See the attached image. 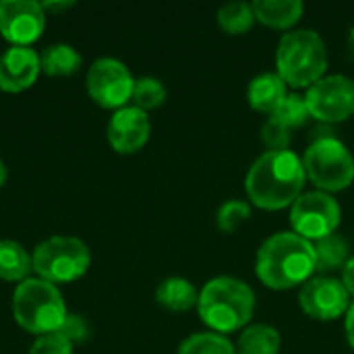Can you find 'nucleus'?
I'll return each instance as SVG.
<instances>
[{
    "mask_svg": "<svg viewBox=\"0 0 354 354\" xmlns=\"http://www.w3.org/2000/svg\"><path fill=\"white\" fill-rule=\"evenodd\" d=\"M305 166L292 149L261 153L249 168L245 189L249 199L261 209H284L292 205L305 187Z\"/></svg>",
    "mask_w": 354,
    "mask_h": 354,
    "instance_id": "f257e3e1",
    "label": "nucleus"
},
{
    "mask_svg": "<svg viewBox=\"0 0 354 354\" xmlns=\"http://www.w3.org/2000/svg\"><path fill=\"white\" fill-rule=\"evenodd\" d=\"M317 259L311 241L297 232H278L263 241L255 257L257 278L274 290L305 284L315 274Z\"/></svg>",
    "mask_w": 354,
    "mask_h": 354,
    "instance_id": "f03ea898",
    "label": "nucleus"
},
{
    "mask_svg": "<svg viewBox=\"0 0 354 354\" xmlns=\"http://www.w3.org/2000/svg\"><path fill=\"white\" fill-rule=\"evenodd\" d=\"M197 311L212 332L224 336L251 322L255 313V292L239 278L218 276L201 288Z\"/></svg>",
    "mask_w": 354,
    "mask_h": 354,
    "instance_id": "7ed1b4c3",
    "label": "nucleus"
},
{
    "mask_svg": "<svg viewBox=\"0 0 354 354\" xmlns=\"http://www.w3.org/2000/svg\"><path fill=\"white\" fill-rule=\"evenodd\" d=\"M278 75L290 87H311L328 68V48L315 29H292L276 50Z\"/></svg>",
    "mask_w": 354,
    "mask_h": 354,
    "instance_id": "20e7f679",
    "label": "nucleus"
},
{
    "mask_svg": "<svg viewBox=\"0 0 354 354\" xmlns=\"http://www.w3.org/2000/svg\"><path fill=\"white\" fill-rule=\"evenodd\" d=\"M12 315L25 332L44 336L58 332L68 311L56 284L41 278H27L15 288Z\"/></svg>",
    "mask_w": 354,
    "mask_h": 354,
    "instance_id": "39448f33",
    "label": "nucleus"
},
{
    "mask_svg": "<svg viewBox=\"0 0 354 354\" xmlns=\"http://www.w3.org/2000/svg\"><path fill=\"white\" fill-rule=\"evenodd\" d=\"M303 166L307 178L324 193L344 191L354 180V156L334 135L317 137L307 147Z\"/></svg>",
    "mask_w": 354,
    "mask_h": 354,
    "instance_id": "423d86ee",
    "label": "nucleus"
},
{
    "mask_svg": "<svg viewBox=\"0 0 354 354\" xmlns=\"http://www.w3.org/2000/svg\"><path fill=\"white\" fill-rule=\"evenodd\" d=\"M33 270L50 284H66L81 278L91 263V253L81 239L50 236L31 255Z\"/></svg>",
    "mask_w": 354,
    "mask_h": 354,
    "instance_id": "0eeeda50",
    "label": "nucleus"
},
{
    "mask_svg": "<svg viewBox=\"0 0 354 354\" xmlns=\"http://www.w3.org/2000/svg\"><path fill=\"white\" fill-rule=\"evenodd\" d=\"M342 220L340 203L324 191H307L290 205L292 232L307 241H322L336 232Z\"/></svg>",
    "mask_w": 354,
    "mask_h": 354,
    "instance_id": "6e6552de",
    "label": "nucleus"
},
{
    "mask_svg": "<svg viewBox=\"0 0 354 354\" xmlns=\"http://www.w3.org/2000/svg\"><path fill=\"white\" fill-rule=\"evenodd\" d=\"M133 85L135 79L127 64L112 56L97 58L87 71V93L102 108H124L133 95Z\"/></svg>",
    "mask_w": 354,
    "mask_h": 354,
    "instance_id": "1a4fd4ad",
    "label": "nucleus"
},
{
    "mask_svg": "<svg viewBox=\"0 0 354 354\" xmlns=\"http://www.w3.org/2000/svg\"><path fill=\"white\" fill-rule=\"evenodd\" d=\"M305 102L309 114L322 122H342L354 114V81L346 75H328L313 83Z\"/></svg>",
    "mask_w": 354,
    "mask_h": 354,
    "instance_id": "9d476101",
    "label": "nucleus"
},
{
    "mask_svg": "<svg viewBox=\"0 0 354 354\" xmlns=\"http://www.w3.org/2000/svg\"><path fill=\"white\" fill-rule=\"evenodd\" d=\"M351 303V295L344 288L342 280L328 276H315L307 280L299 292L301 309L309 317L319 322H332L346 315Z\"/></svg>",
    "mask_w": 354,
    "mask_h": 354,
    "instance_id": "9b49d317",
    "label": "nucleus"
},
{
    "mask_svg": "<svg viewBox=\"0 0 354 354\" xmlns=\"http://www.w3.org/2000/svg\"><path fill=\"white\" fill-rule=\"evenodd\" d=\"M46 27V10L35 0H2L0 33L12 46L33 44Z\"/></svg>",
    "mask_w": 354,
    "mask_h": 354,
    "instance_id": "f8f14e48",
    "label": "nucleus"
},
{
    "mask_svg": "<svg viewBox=\"0 0 354 354\" xmlns=\"http://www.w3.org/2000/svg\"><path fill=\"white\" fill-rule=\"evenodd\" d=\"M149 133H151L149 116L137 106H124L116 110L108 120V129H106L108 141L112 149H116L118 153L139 151L147 143Z\"/></svg>",
    "mask_w": 354,
    "mask_h": 354,
    "instance_id": "ddd939ff",
    "label": "nucleus"
},
{
    "mask_svg": "<svg viewBox=\"0 0 354 354\" xmlns=\"http://www.w3.org/2000/svg\"><path fill=\"white\" fill-rule=\"evenodd\" d=\"M41 73L39 56L29 46H10L0 56V89L17 93L31 87Z\"/></svg>",
    "mask_w": 354,
    "mask_h": 354,
    "instance_id": "4468645a",
    "label": "nucleus"
},
{
    "mask_svg": "<svg viewBox=\"0 0 354 354\" xmlns=\"http://www.w3.org/2000/svg\"><path fill=\"white\" fill-rule=\"evenodd\" d=\"M288 85L278 73H261L251 79L247 89L249 106L257 112L274 116L278 108L282 106L284 97L288 95Z\"/></svg>",
    "mask_w": 354,
    "mask_h": 354,
    "instance_id": "2eb2a0df",
    "label": "nucleus"
},
{
    "mask_svg": "<svg viewBox=\"0 0 354 354\" xmlns=\"http://www.w3.org/2000/svg\"><path fill=\"white\" fill-rule=\"evenodd\" d=\"M251 4L255 19L274 29L292 27L305 12V4L301 0H255Z\"/></svg>",
    "mask_w": 354,
    "mask_h": 354,
    "instance_id": "dca6fc26",
    "label": "nucleus"
},
{
    "mask_svg": "<svg viewBox=\"0 0 354 354\" xmlns=\"http://www.w3.org/2000/svg\"><path fill=\"white\" fill-rule=\"evenodd\" d=\"M156 301L168 311L183 313V311L197 307L199 292L191 284V280L172 276V278H166L164 282H160V286L156 288Z\"/></svg>",
    "mask_w": 354,
    "mask_h": 354,
    "instance_id": "f3484780",
    "label": "nucleus"
},
{
    "mask_svg": "<svg viewBox=\"0 0 354 354\" xmlns=\"http://www.w3.org/2000/svg\"><path fill=\"white\" fill-rule=\"evenodd\" d=\"M282 338L276 328L268 324H253L243 330L236 342V354H278Z\"/></svg>",
    "mask_w": 354,
    "mask_h": 354,
    "instance_id": "a211bd4d",
    "label": "nucleus"
},
{
    "mask_svg": "<svg viewBox=\"0 0 354 354\" xmlns=\"http://www.w3.org/2000/svg\"><path fill=\"white\" fill-rule=\"evenodd\" d=\"M83 58L71 44H52L39 54L41 73L50 77H66L79 71Z\"/></svg>",
    "mask_w": 354,
    "mask_h": 354,
    "instance_id": "6ab92c4d",
    "label": "nucleus"
},
{
    "mask_svg": "<svg viewBox=\"0 0 354 354\" xmlns=\"http://www.w3.org/2000/svg\"><path fill=\"white\" fill-rule=\"evenodd\" d=\"M313 247H315V259H317L315 272H319V274L342 270L346 266V261L351 259V247H348L346 239L336 232L322 241H315Z\"/></svg>",
    "mask_w": 354,
    "mask_h": 354,
    "instance_id": "aec40b11",
    "label": "nucleus"
},
{
    "mask_svg": "<svg viewBox=\"0 0 354 354\" xmlns=\"http://www.w3.org/2000/svg\"><path fill=\"white\" fill-rule=\"evenodd\" d=\"M33 270L29 253L15 241H0V278L6 282H23Z\"/></svg>",
    "mask_w": 354,
    "mask_h": 354,
    "instance_id": "412c9836",
    "label": "nucleus"
},
{
    "mask_svg": "<svg viewBox=\"0 0 354 354\" xmlns=\"http://www.w3.org/2000/svg\"><path fill=\"white\" fill-rule=\"evenodd\" d=\"M255 23V12H253V4L251 2H228L224 6H220L218 10V25L230 33V35H239L245 33L253 27Z\"/></svg>",
    "mask_w": 354,
    "mask_h": 354,
    "instance_id": "4be33fe9",
    "label": "nucleus"
},
{
    "mask_svg": "<svg viewBox=\"0 0 354 354\" xmlns=\"http://www.w3.org/2000/svg\"><path fill=\"white\" fill-rule=\"evenodd\" d=\"M176 354H236L234 344L216 332H199L183 340Z\"/></svg>",
    "mask_w": 354,
    "mask_h": 354,
    "instance_id": "5701e85b",
    "label": "nucleus"
},
{
    "mask_svg": "<svg viewBox=\"0 0 354 354\" xmlns=\"http://www.w3.org/2000/svg\"><path fill=\"white\" fill-rule=\"evenodd\" d=\"M131 100L143 112L153 110V108H158V106L164 104V100H166V87L156 77H139V79H135Z\"/></svg>",
    "mask_w": 354,
    "mask_h": 354,
    "instance_id": "b1692460",
    "label": "nucleus"
},
{
    "mask_svg": "<svg viewBox=\"0 0 354 354\" xmlns=\"http://www.w3.org/2000/svg\"><path fill=\"white\" fill-rule=\"evenodd\" d=\"M251 218V205L241 199H228L218 207L216 214V226L222 232H234L243 222Z\"/></svg>",
    "mask_w": 354,
    "mask_h": 354,
    "instance_id": "393cba45",
    "label": "nucleus"
},
{
    "mask_svg": "<svg viewBox=\"0 0 354 354\" xmlns=\"http://www.w3.org/2000/svg\"><path fill=\"white\" fill-rule=\"evenodd\" d=\"M309 108H307V102L303 95L299 93H288L282 102V106L278 108V112L274 114V118H278L284 127H288L290 131L292 129H299L303 127L307 120H309Z\"/></svg>",
    "mask_w": 354,
    "mask_h": 354,
    "instance_id": "a878e982",
    "label": "nucleus"
},
{
    "mask_svg": "<svg viewBox=\"0 0 354 354\" xmlns=\"http://www.w3.org/2000/svg\"><path fill=\"white\" fill-rule=\"evenodd\" d=\"M261 139L268 147V151H278V149H288L292 137H290V129L284 127L278 118L270 116L263 127H261Z\"/></svg>",
    "mask_w": 354,
    "mask_h": 354,
    "instance_id": "bb28decb",
    "label": "nucleus"
},
{
    "mask_svg": "<svg viewBox=\"0 0 354 354\" xmlns=\"http://www.w3.org/2000/svg\"><path fill=\"white\" fill-rule=\"evenodd\" d=\"M29 354H73V344L58 332L37 336Z\"/></svg>",
    "mask_w": 354,
    "mask_h": 354,
    "instance_id": "cd10ccee",
    "label": "nucleus"
},
{
    "mask_svg": "<svg viewBox=\"0 0 354 354\" xmlns=\"http://www.w3.org/2000/svg\"><path fill=\"white\" fill-rule=\"evenodd\" d=\"M58 334H62L71 344L75 342H85L89 338V324L85 322V317L77 315V313H68L64 324L60 326Z\"/></svg>",
    "mask_w": 354,
    "mask_h": 354,
    "instance_id": "c85d7f7f",
    "label": "nucleus"
},
{
    "mask_svg": "<svg viewBox=\"0 0 354 354\" xmlns=\"http://www.w3.org/2000/svg\"><path fill=\"white\" fill-rule=\"evenodd\" d=\"M342 284L348 290V295L354 297V257H351L346 266L342 268Z\"/></svg>",
    "mask_w": 354,
    "mask_h": 354,
    "instance_id": "c756f323",
    "label": "nucleus"
},
{
    "mask_svg": "<svg viewBox=\"0 0 354 354\" xmlns=\"http://www.w3.org/2000/svg\"><path fill=\"white\" fill-rule=\"evenodd\" d=\"M344 328H346V338H348V344L354 348V301L351 303L348 311H346V322H344Z\"/></svg>",
    "mask_w": 354,
    "mask_h": 354,
    "instance_id": "7c9ffc66",
    "label": "nucleus"
},
{
    "mask_svg": "<svg viewBox=\"0 0 354 354\" xmlns=\"http://www.w3.org/2000/svg\"><path fill=\"white\" fill-rule=\"evenodd\" d=\"M44 10H60L66 6H73V2H41Z\"/></svg>",
    "mask_w": 354,
    "mask_h": 354,
    "instance_id": "2f4dec72",
    "label": "nucleus"
},
{
    "mask_svg": "<svg viewBox=\"0 0 354 354\" xmlns=\"http://www.w3.org/2000/svg\"><path fill=\"white\" fill-rule=\"evenodd\" d=\"M4 183H6V166H4L2 160H0V189H2Z\"/></svg>",
    "mask_w": 354,
    "mask_h": 354,
    "instance_id": "473e14b6",
    "label": "nucleus"
}]
</instances>
